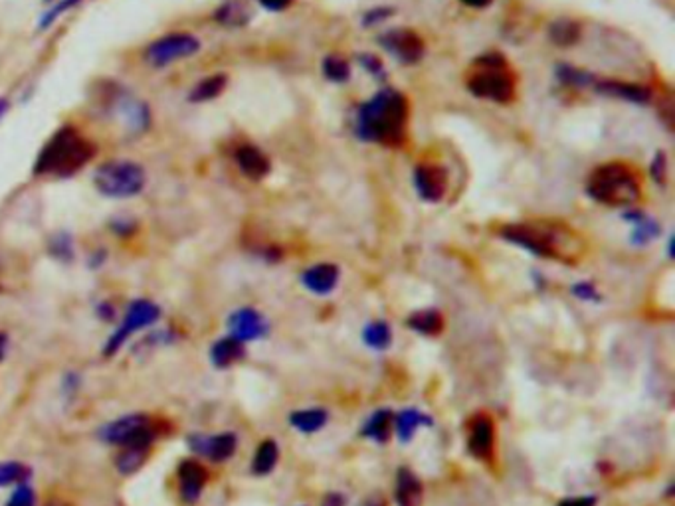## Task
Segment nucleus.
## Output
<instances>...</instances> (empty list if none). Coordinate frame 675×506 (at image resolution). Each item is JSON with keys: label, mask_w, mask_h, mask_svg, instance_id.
Wrapping results in <instances>:
<instances>
[{"label": "nucleus", "mask_w": 675, "mask_h": 506, "mask_svg": "<svg viewBox=\"0 0 675 506\" xmlns=\"http://www.w3.org/2000/svg\"><path fill=\"white\" fill-rule=\"evenodd\" d=\"M562 81H567V84H574V86H587L588 84V76L587 73H582L579 70H572V68H561L559 70Z\"/></svg>", "instance_id": "obj_36"}, {"label": "nucleus", "mask_w": 675, "mask_h": 506, "mask_svg": "<svg viewBox=\"0 0 675 506\" xmlns=\"http://www.w3.org/2000/svg\"><path fill=\"white\" fill-rule=\"evenodd\" d=\"M596 504V499H592V496H577V499H567L559 502V506H595Z\"/></svg>", "instance_id": "obj_42"}, {"label": "nucleus", "mask_w": 675, "mask_h": 506, "mask_svg": "<svg viewBox=\"0 0 675 506\" xmlns=\"http://www.w3.org/2000/svg\"><path fill=\"white\" fill-rule=\"evenodd\" d=\"M159 317H161V309L154 305V303L145 301V299L133 301L125 312L121 327L117 328L112 336H109L107 344L104 348V354L109 358L120 353V348L125 344V340L129 338L135 330L151 327L153 323H157Z\"/></svg>", "instance_id": "obj_8"}, {"label": "nucleus", "mask_w": 675, "mask_h": 506, "mask_svg": "<svg viewBox=\"0 0 675 506\" xmlns=\"http://www.w3.org/2000/svg\"><path fill=\"white\" fill-rule=\"evenodd\" d=\"M6 109H8V99H0V117L6 113Z\"/></svg>", "instance_id": "obj_49"}, {"label": "nucleus", "mask_w": 675, "mask_h": 506, "mask_svg": "<svg viewBox=\"0 0 675 506\" xmlns=\"http://www.w3.org/2000/svg\"><path fill=\"white\" fill-rule=\"evenodd\" d=\"M424 423H428L426 416L421 411L416 410H404L403 413H400L398 419H396V431H398V437L403 441H408L410 437L414 435V431L424 426Z\"/></svg>", "instance_id": "obj_29"}, {"label": "nucleus", "mask_w": 675, "mask_h": 506, "mask_svg": "<svg viewBox=\"0 0 675 506\" xmlns=\"http://www.w3.org/2000/svg\"><path fill=\"white\" fill-rule=\"evenodd\" d=\"M34 504H36L34 491L24 483L18 485L16 491L8 496V501H6V506H34Z\"/></svg>", "instance_id": "obj_33"}, {"label": "nucleus", "mask_w": 675, "mask_h": 506, "mask_svg": "<svg viewBox=\"0 0 675 506\" xmlns=\"http://www.w3.org/2000/svg\"><path fill=\"white\" fill-rule=\"evenodd\" d=\"M94 184L99 195L107 198H133L143 192L147 174L133 161H109L97 167Z\"/></svg>", "instance_id": "obj_5"}, {"label": "nucleus", "mask_w": 675, "mask_h": 506, "mask_svg": "<svg viewBox=\"0 0 675 506\" xmlns=\"http://www.w3.org/2000/svg\"><path fill=\"white\" fill-rule=\"evenodd\" d=\"M228 327H230V336L238 338L240 343H246V340L262 338L268 330L266 319H263L260 312L254 311V309L236 311L234 315L230 317V320H228Z\"/></svg>", "instance_id": "obj_15"}, {"label": "nucleus", "mask_w": 675, "mask_h": 506, "mask_svg": "<svg viewBox=\"0 0 675 506\" xmlns=\"http://www.w3.org/2000/svg\"><path fill=\"white\" fill-rule=\"evenodd\" d=\"M99 315H102L105 320H109V319H112L115 315V311L112 307L102 305V307H99Z\"/></svg>", "instance_id": "obj_46"}, {"label": "nucleus", "mask_w": 675, "mask_h": 506, "mask_svg": "<svg viewBox=\"0 0 675 506\" xmlns=\"http://www.w3.org/2000/svg\"><path fill=\"white\" fill-rule=\"evenodd\" d=\"M598 91L606 95H614L626 101H634V104H646L650 101L652 94L647 87L642 86H634V84H622V81H602V84L596 86Z\"/></svg>", "instance_id": "obj_20"}, {"label": "nucleus", "mask_w": 675, "mask_h": 506, "mask_svg": "<svg viewBox=\"0 0 675 506\" xmlns=\"http://www.w3.org/2000/svg\"><path fill=\"white\" fill-rule=\"evenodd\" d=\"M46 3H56V0H46Z\"/></svg>", "instance_id": "obj_50"}, {"label": "nucleus", "mask_w": 675, "mask_h": 506, "mask_svg": "<svg viewBox=\"0 0 675 506\" xmlns=\"http://www.w3.org/2000/svg\"><path fill=\"white\" fill-rule=\"evenodd\" d=\"M422 485L416 475L408 469H400L396 483V502L398 506H421Z\"/></svg>", "instance_id": "obj_19"}, {"label": "nucleus", "mask_w": 675, "mask_h": 506, "mask_svg": "<svg viewBox=\"0 0 675 506\" xmlns=\"http://www.w3.org/2000/svg\"><path fill=\"white\" fill-rule=\"evenodd\" d=\"M414 184L421 198L428 202H438L442 200L446 188H448V174H446L442 167H436V164H422V167L416 169Z\"/></svg>", "instance_id": "obj_13"}, {"label": "nucleus", "mask_w": 675, "mask_h": 506, "mask_svg": "<svg viewBox=\"0 0 675 506\" xmlns=\"http://www.w3.org/2000/svg\"><path fill=\"white\" fill-rule=\"evenodd\" d=\"M494 445H496V427L494 421H491L489 416H476L470 423V439H468V449L473 457L486 459L494 457Z\"/></svg>", "instance_id": "obj_12"}, {"label": "nucleus", "mask_w": 675, "mask_h": 506, "mask_svg": "<svg viewBox=\"0 0 675 506\" xmlns=\"http://www.w3.org/2000/svg\"><path fill=\"white\" fill-rule=\"evenodd\" d=\"M408 327L421 335H438L444 328L442 315L438 311H418L408 319Z\"/></svg>", "instance_id": "obj_25"}, {"label": "nucleus", "mask_w": 675, "mask_h": 506, "mask_svg": "<svg viewBox=\"0 0 675 506\" xmlns=\"http://www.w3.org/2000/svg\"><path fill=\"white\" fill-rule=\"evenodd\" d=\"M470 91L476 97L491 99L496 104H507L513 99V79L501 68H486V71L476 73L468 84Z\"/></svg>", "instance_id": "obj_9"}, {"label": "nucleus", "mask_w": 675, "mask_h": 506, "mask_svg": "<svg viewBox=\"0 0 675 506\" xmlns=\"http://www.w3.org/2000/svg\"><path fill=\"white\" fill-rule=\"evenodd\" d=\"M224 87H226V76H222V73H216V76L200 79L198 84L193 89H190L188 99L193 101V104H204V101H211V99H216L218 95H221Z\"/></svg>", "instance_id": "obj_24"}, {"label": "nucleus", "mask_w": 675, "mask_h": 506, "mask_svg": "<svg viewBox=\"0 0 675 506\" xmlns=\"http://www.w3.org/2000/svg\"><path fill=\"white\" fill-rule=\"evenodd\" d=\"M78 3H79V0H60V3L52 8V12H48V14L44 16L42 29H46V26L52 24V22L58 18V14H62L63 11H70V8H71V6H76Z\"/></svg>", "instance_id": "obj_37"}, {"label": "nucleus", "mask_w": 675, "mask_h": 506, "mask_svg": "<svg viewBox=\"0 0 675 506\" xmlns=\"http://www.w3.org/2000/svg\"><path fill=\"white\" fill-rule=\"evenodd\" d=\"M214 21L226 29H240V26L248 24L250 11L240 0H228L214 12Z\"/></svg>", "instance_id": "obj_21"}, {"label": "nucleus", "mask_w": 675, "mask_h": 506, "mask_svg": "<svg viewBox=\"0 0 675 506\" xmlns=\"http://www.w3.org/2000/svg\"><path fill=\"white\" fill-rule=\"evenodd\" d=\"M198 50H200V40L196 38V36L187 34V32H175V34L162 36V38L151 42L147 46V50H145L143 58L151 68H165L175 62L195 56Z\"/></svg>", "instance_id": "obj_7"}, {"label": "nucleus", "mask_w": 675, "mask_h": 506, "mask_svg": "<svg viewBox=\"0 0 675 506\" xmlns=\"http://www.w3.org/2000/svg\"><path fill=\"white\" fill-rule=\"evenodd\" d=\"M361 60H362V62H367V63H364V68H369L372 73H380V63H379L377 58H372V56H362Z\"/></svg>", "instance_id": "obj_43"}, {"label": "nucleus", "mask_w": 675, "mask_h": 506, "mask_svg": "<svg viewBox=\"0 0 675 506\" xmlns=\"http://www.w3.org/2000/svg\"><path fill=\"white\" fill-rule=\"evenodd\" d=\"M291 426L296 429L304 431V434H313V431H319L327 421V413L323 410H301L291 413Z\"/></svg>", "instance_id": "obj_27"}, {"label": "nucleus", "mask_w": 675, "mask_h": 506, "mask_svg": "<svg viewBox=\"0 0 675 506\" xmlns=\"http://www.w3.org/2000/svg\"><path fill=\"white\" fill-rule=\"evenodd\" d=\"M6 343H8L6 335H4V333H0V361H3V358H4V353H6Z\"/></svg>", "instance_id": "obj_47"}, {"label": "nucleus", "mask_w": 675, "mask_h": 506, "mask_svg": "<svg viewBox=\"0 0 675 506\" xmlns=\"http://www.w3.org/2000/svg\"><path fill=\"white\" fill-rule=\"evenodd\" d=\"M234 159L236 164H238V169L244 172V177H248L252 180H262L270 174V159L252 145H242L240 149L236 151Z\"/></svg>", "instance_id": "obj_16"}, {"label": "nucleus", "mask_w": 675, "mask_h": 506, "mask_svg": "<svg viewBox=\"0 0 675 506\" xmlns=\"http://www.w3.org/2000/svg\"><path fill=\"white\" fill-rule=\"evenodd\" d=\"M149 451V447H123L121 453L115 457V469L125 477L137 473L147 461Z\"/></svg>", "instance_id": "obj_22"}, {"label": "nucleus", "mask_w": 675, "mask_h": 506, "mask_svg": "<svg viewBox=\"0 0 675 506\" xmlns=\"http://www.w3.org/2000/svg\"><path fill=\"white\" fill-rule=\"evenodd\" d=\"M636 224H638V229L634 234V237H636L634 242H638V244H644V242H647V239H652L655 234H658V226L650 222V220L640 218Z\"/></svg>", "instance_id": "obj_34"}, {"label": "nucleus", "mask_w": 675, "mask_h": 506, "mask_svg": "<svg viewBox=\"0 0 675 506\" xmlns=\"http://www.w3.org/2000/svg\"><path fill=\"white\" fill-rule=\"evenodd\" d=\"M50 252L52 255L56 257H62V260H71V253H74V250H71V242L68 236H60V237H54L52 239V245H50Z\"/></svg>", "instance_id": "obj_35"}, {"label": "nucleus", "mask_w": 675, "mask_h": 506, "mask_svg": "<svg viewBox=\"0 0 675 506\" xmlns=\"http://www.w3.org/2000/svg\"><path fill=\"white\" fill-rule=\"evenodd\" d=\"M390 14H392V8H377V11H371L367 16H364V26H372V24L387 21V16Z\"/></svg>", "instance_id": "obj_38"}, {"label": "nucleus", "mask_w": 675, "mask_h": 506, "mask_svg": "<svg viewBox=\"0 0 675 506\" xmlns=\"http://www.w3.org/2000/svg\"><path fill=\"white\" fill-rule=\"evenodd\" d=\"M337 281H339V270L335 268L331 263H321V265H313L304 273V285L309 289L317 293V295H327L335 289Z\"/></svg>", "instance_id": "obj_17"}, {"label": "nucleus", "mask_w": 675, "mask_h": 506, "mask_svg": "<svg viewBox=\"0 0 675 506\" xmlns=\"http://www.w3.org/2000/svg\"><path fill=\"white\" fill-rule=\"evenodd\" d=\"M551 40L559 46H572L580 38V26L572 21H556L549 30Z\"/></svg>", "instance_id": "obj_28"}, {"label": "nucleus", "mask_w": 675, "mask_h": 506, "mask_svg": "<svg viewBox=\"0 0 675 506\" xmlns=\"http://www.w3.org/2000/svg\"><path fill=\"white\" fill-rule=\"evenodd\" d=\"M380 44L404 63H414L424 56V42L412 30H392L382 36Z\"/></svg>", "instance_id": "obj_11"}, {"label": "nucleus", "mask_w": 675, "mask_h": 506, "mask_svg": "<svg viewBox=\"0 0 675 506\" xmlns=\"http://www.w3.org/2000/svg\"><path fill=\"white\" fill-rule=\"evenodd\" d=\"M323 506H343V499L339 494H327Z\"/></svg>", "instance_id": "obj_44"}, {"label": "nucleus", "mask_w": 675, "mask_h": 506, "mask_svg": "<svg viewBox=\"0 0 675 506\" xmlns=\"http://www.w3.org/2000/svg\"><path fill=\"white\" fill-rule=\"evenodd\" d=\"M574 295L580 299H596V289L590 283H577L574 285Z\"/></svg>", "instance_id": "obj_40"}, {"label": "nucleus", "mask_w": 675, "mask_h": 506, "mask_svg": "<svg viewBox=\"0 0 675 506\" xmlns=\"http://www.w3.org/2000/svg\"><path fill=\"white\" fill-rule=\"evenodd\" d=\"M294 3V0H260V4L266 8V11H271V12H279V11H286V8Z\"/></svg>", "instance_id": "obj_41"}, {"label": "nucleus", "mask_w": 675, "mask_h": 506, "mask_svg": "<svg viewBox=\"0 0 675 506\" xmlns=\"http://www.w3.org/2000/svg\"><path fill=\"white\" fill-rule=\"evenodd\" d=\"M406 101L396 91H380L359 112V133L369 141L398 145L404 137Z\"/></svg>", "instance_id": "obj_2"}, {"label": "nucleus", "mask_w": 675, "mask_h": 506, "mask_svg": "<svg viewBox=\"0 0 675 506\" xmlns=\"http://www.w3.org/2000/svg\"><path fill=\"white\" fill-rule=\"evenodd\" d=\"M278 459H279V451H278L276 441H273V439L262 441L258 451H255V455H254L252 471L255 475H260V477L270 475L273 469H276Z\"/></svg>", "instance_id": "obj_23"}, {"label": "nucleus", "mask_w": 675, "mask_h": 506, "mask_svg": "<svg viewBox=\"0 0 675 506\" xmlns=\"http://www.w3.org/2000/svg\"><path fill=\"white\" fill-rule=\"evenodd\" d=\"M179 493L180 499L187 504H195L200 494L204 491V485L208 481V471L203 463H198L196 459H187L179 465Z\"/></svg>", "instance_id": "obj_10"}, {"label": "nucleus", "mask_w": 675, "mask_h": 506, "mask_svg": "<svg viewBox=\"0 0 675 506\" xmlns=\"http://www.w3.org/2000/svg\"><path fill=\"white\" fill-rule=\"evenodd\" d=\"M588 195L596 202H602V204L626 208L640 198V187H638V180L630 169H626L624 164L612 162L592 172L588 180Z\"/></svg>", "instance_id": "obj_4"}, {"label": "nucleus", "mask_w": 675, "mask_h": 506, "mask_svg": "<svg viewBox=\"0 0 675 506\" xmlns=\"http://www.w3.org/2000/svg\"><path fill=\"white\" fill-rule=\"evenodd\" d=\"M30 477V469L22 463H0V486L24 483Z\"/></svg>", "instance_id": "obj_31"}, {"label": "nucleus", "mask_w": 675, "mask_h": 506, "mask_svg": "<svg viewBox=\"0 0 675 506\" xmlns=\"http://www.w3.org/2000/svg\"><path fill=\"white\" fill-rule=\"evenodd\" d=\"M390 429H392V413L388 410H380L372 416L362 427V435H367L369 439H375L379 444H385V441L390 437Z\"/></svg>", "instance_id": "obj_26"}, {"label": "nucleus", "mask_w": 675, "mask_h": 506, "mask_svg": "<svg viewBox=\"0 0 675 506\" xmlns=\"http://www.w3.org/2000/svg\"><path fill=\"white\" fill-rule=\"evenodd\" d=\"M364 343H367L371 348H379V351H385V348L392 343V333L390 328L385 323H372L371 327L364 328Z\"/></svg>", "instance_id": "obj_30"}, {"label": "nucleus", "mask_w": 675, "mask_h": 506, "mask_svg": "<svg viewBox=\"0 0 675 506\" xmlns=\"http://www.w3.org/2000/svg\"><path fill=\"white\" fill-rule=\"evenodd\" d=\"M504 237L507 242H513L525 250L533 252L535 255L543 257H564L577 255V242L574 237H569L562 228L556 226H529L517 224L504 228Z\"/></svg>", "instance_id": "obj_3"}, {"label": "nucleus", "mask_w": 675, "mask_h": 506, "mask_svg": "<svg viewBox=\"0 0 675 506\" xmlns=\"http://www.w3.org/2000/svg\"><path fill=\"white\" fill-rule=\"evenodd\" d=\"M190 447H193L196 453L211 459V461L222 463V461H228V459L236 453L238 439H236L234 434H218L212 437L195 435V437H190Z\"/></svg>", "instance_id": "obj_14"}, {"label": "nucleus", "mask_w": 675, "mask_h": 506, "mask_svg": "<svg viewBox=\"0 0 675 506\" xmlns=\"http://www.w3.org/2000/svg\"><path fill=\"white\" fill-rule=\"evenodd\" d=\"M102 439L109 445H120V447H153L154 439H157V429H154L153 421L143 416V413H133L109 423L102 429Z\"/></svg>", "instance_id": "obj_6"}, {"label": "nucleus", "mask_w": 675, "mask_h": 506, "mask_svg": "<svg viewBox=\"0 0 675 506\" xmlns=\"http://www.w3.org/2000/svg\"><path fill=\"white\" fill-rule=\"evenodd\" d=\"M211 358L216 368H230L244 358V343L234 336L221 338L212 344Z\"/></svg>", "instance_id": "obj_18"}, {"label": "nucleus", "mask_w": 675, "mask_h": 506, "mask_svg": "<svg viewBox=\"0 0 675 506\" xmlns=\"http://www.w3.org/2000/svg\"><path fill=\"white\" fill-rule=\"evenodd\" d=\"M665 172H668V170H665V154L658 153V154H655V159H654V164H652V174H654L655 180L663 182L665 180Z\"/></svg>", "instance_id": "obj_39"}, {"label": "nucleus", "mask_w": 675, "mask_h": 506, "mask_svg": "<svg viewBox=\"0 0 675 506\" xmlns=\"http://www.w3.org/2000/svg\"><path fill=\"white\" fill-rule=\"evenodd\" d=\"M462 3L471 6V8H486V6L494 3V0H462Z\"/></svg>", "instance_id": "obj_45"}, {"label": "nucleus", "mask_w": 675, "mask_h": 506, "mask_svg": "<svg viewBox=\"0 0 675 506\" xmlns=\"http://www.w3.org/2000/svg\"><path fill=\"white\" fill-rule=\"evenodd\" d=\"M323 73H325V78H327V79L337 81V84H339V81H346V79H349V76H351V68H349V63H346L343 58L327 56V58L323 60Z\"/></svg>", "instance_id": "obj_32"}, {"label": "nucleus", "mask_w": 675, "mask_h": 506, "mask_svg": "<svg viewBox=\"0 0 675 506\" xmlns=\"http://www.w3.org/2000/svg\"><path fill=\"white\" fill-rule=\"evenodd\" d=\"M44 506H71V504L66 502V501H62V499H52V501L46 502Z\"/></svg>", "instance_id": "obj_48"}, {"label": "nucleus", "mask_w": 675, "mask_h": 506, "mask_svg": "<svg viewBox=\"0 0 675 506\" xmlns=\"http://www.w3.org/2000/svg\"><path fill=\"white\" fill-rule=\"evenodd\" d=\"M96 149L86 137H81L71 125L60 127L36 159L34 174L38 177H74L94 159Z\"/></svg>", "instance_id": "obj_1"}]
</instances>
